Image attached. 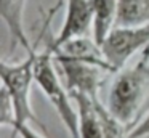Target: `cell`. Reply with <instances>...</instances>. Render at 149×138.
<instances>
[{"label": "cell", "mask_w": 149, "mask_h": 138, "mask_svg": "<svg viewBox=\"0 0 149 138\" xmlns=\"http://www.w3.org/2000/svg\"><path fill=\"white\" fill-rule=\"evenodd\" d=\"M100 116L101 125H103V138H128L127 125L122 120L116 117L112 112L107 109V106H103L100 101Z\"/></svg>", "instance_id": "obj_12"}, {"label": "cell", "mask_w": 149, "mask_h": 138, "mask_svg": "<svg viewBox=\"0 0 149 138\" xmlns=\"http://www.w3.org/2000/svg\"><path fill=\"white\" fill-rule=\"evenodd\" d=\"M53 55L64 56V58H72V60H79V61H85V63L95 64V66L107 71V72H112L109 64H107V61L104 60L101 45L95 39H90L87 35L85 37L74 39V40H69L68 43H64L63 47H59L58 50L53 51Z\"/></svg>", "instance_id": "obj_7"}, {"label": "cell", "mask_w": 149, "mask_h": 138, "mask_svg": "<svg viewBox=\"0 0 149 138\" xmlns=\"http://www.w3.org/2000/svg\"><path fill=\"white\" fill-rule=\"evenodd\" d=\"M0 124L3 127H10V128L15 124L13 103H11V98L5 88L0 90Z\"/></svg>", "instance_id": "obj_13"}, {"label": "cell", "mask_w": 149, "mask_h": 138, "mask_svg": "<svg viewBox=\"0 0 149 138\" xmlns=\"http://www.w3.org/2000/svg\"><path fill=\"white\" fill-rule=\"evenodd\" d=\"M100 45L111 71L119 72L133 55L149 47V24L138 27L114 26Z\"/></svg>", "instance_id": "obj_4"}, {"label": "cell", "mask_w": 149, "mask_h": 138, "mask_svg": "<svg viewBox=\"0 0 149 138\" xmlns=\"http://www.w3.org/2000/svg\"><path fill=\"white\" fill-rule=\"evenodd\" d=\"M149 95V47L133 66L123 67L116 76L107 95V109L125 125L138 116Z\"/></svg>", "instance_id": "obj_1"}, {"label": "cell", "mask_w": 149, "mask_h": 138, "mask_svg": "<svg viewBox=\"0 0 149 138\" xmlns=\"http://www.w3.org/2000/svg\"><path fill=\"white\" fill-rule=\"evenodd\" d=\"M55 58L50 47H47L43 51L37 53L36 60V82L50 101V104L55 108L56 114L59 116L61 122L68 128L71 138L79 137V116L77 108H74V99H72L69 90L63 83L58 71L55 67Z\"/></svg>", "instance_id": "obj_3"}, {"label": "cell", "mask_w": 149, "mask_h": 138, "mask_svg": "<svg viewBox=\"0 0 149 138\" xmlns=\"http://www.w3.org/2000/svg\"><path fill=\"white\" fill-rule=\"evenodd\" d=\"M93 6V39L101 43L116 26L117 0H90Z\"/></svg>", "instance_id": "obj_11"}, {"label": "cell", "mask_w": 149, "mask_h": 138, "mask_svg": "<svg viewBox=\"0 0 149 138\" xmlns=\"http://www.w3.org/2000/svg\"><path fill=\"white\" fill-rule=\"evenodd\" d=\"M56 66L59 67L64 79V85L69 90L71 96L74 95H88L91 98H100V88L103 83V76L107 71L85 63V61L72 60L53 55Z\"/></svg>", "instance_id": "obj_5"}, {"label": "cell", "mask_w": 149, "mask_h": 138, "mask_svg": "<svg viewBox=\"0 0 149 138\" xmlns=\"http://www.w3.org/2000/svg\"><path fill=\"white\" fill-rule=\"evenodd\" d=\"M27 0H0V16L7 24L11 42L19 43L27 53L34 50L24 31V10Z\"/></svg>", "instance_id": "obj_9"}, {"label": "cell", "mask_w": 149, "mask_h": 138, "mask_svg": "<svg viewBox=\"0 0 149 138\" xmlns=\"http://www.w3.org/2000/svg\"><path fill=\"white\" fill-rule=\"evenodd\" d=\"M18 138H43V137L39 133V132L34 130L29 124H26L24 127L19 128V132H18Z\"/></svg>", "instance_id": "obj_15"}, {"label": "cell", "mask_w": 149, "mask_h": 138, "mask_svg": "<svg viewBox=\"0 0 149 138\" xmlns=\"http://www.w3.org/2000/svg\"><path fill=\"white\" fill-rule=\"evenodd\" d=\"M149 24V0H117L116 26L138 27Z\"/></svg>", "instance_id": "obj_10"}, {"label": "cell", "mask_w": 149, "mask_h": 138, "mask_svg": "<svg viewBox=\"0 0 149 138\" xmlns=\"http://www.w3.org/2000/svg\"><path fill=\"white\" fill-rule=\"evenodd\" d=\"M77 106L79 116V137L80 138H103V125L100 116V98L88 95L72 96Z\"/></svg>", "instance_id": "obj_8"}, {"label": "cell", "mask_w": 149, "mask_h": 138, "mask_svg": "<svg viewBox=\"0 0 149 138\" xmlns=\"http://www.w3.org/2000/svg\"><path fill=\"white\" fill-rule=\"evenodd\" d=\"M128 138H149V114L128 132Z\"/></svg>", "instance_id": "obj_14"}, {"label": "cell", "mask_w": 149, "mask_h": 138, "mask_svg": "<svg viewBox=\"0 0 149 138\" xmlns=\"http://www.w3.org/2000/svg\"><path fill=\"white\" fill-rule=\"evenodd\" d=\"M36 60L37 51L34 48L27 53L26 60L19 63H7L2 61L0 64V77H2V88L7 90L10 95L15 109V124L11 127L10 138H18V132L29 122L39 124L43 127L40 119L36 116L31 104V92L32 83L36 82Z\"/></svg>", "instance_id": "obj_2"}, {"label": "cell", "mask_w": 149, "mask_h": 138, "mask_svg": "<svg viewBox=\"0 0 149 138\" xmlns=\"http://www.w3.org/2000/svg\"><path fill=\"white\" fill-rule=\"evenodd\" d=\"M93 31V6L90 0H66V18L61 31L48 45L53 51L79 37H85Z\"/></svg>", "instance_id": "obj_6"}]
</instances>
